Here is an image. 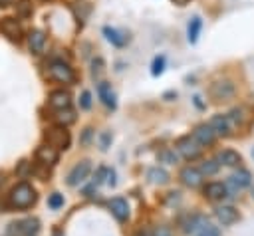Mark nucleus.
Wrapping results in <instances>:
<instances>
[{
  "label": "nucleus",
  "instance_id": "nucleus-18",
  "mask_svg": "<svg viewBox=\"0 0 254 236\" xmlns=\"http://www.w3.org/2000/svg\"><path fill=\"white\" fill-rule=\"evenodd\" d=\"M216 161H218V165H224V167H238L242 159H240V155H238L236 151L224 149V151H220V153L216 155Z\"/></svg>",
  "mask_w": 254,
  "mask_h": 236
},
{
  "label": "nucleus",
  "instance_id": "nucleus-5",
  "mask_svg": "<svg viewBox=\"0 0 254 236\" xmlns=\"http://www.w3.org/2000/svg\"><path fill=\"white\" fill-rule=\"evenodd\" d=\"M89 173H91V163H89V161H79V163H75V165L71 167V171L67 173V184H69V186H79L81 182L87 180Z\"/></svg>",
  "mask_w": 254,
  "mask_h": 236
},
{
  "label": "nucleus",
  "instance_id": "nucleus-3",
  "mask_svg": "<svg viewBox=\"0 0 254 236\" xmlns=\"http://www.w3.org/2000/svg\"><path fill=\"white\" fill-rule=\"evenodd\" d=\"M48 75L60 83H71L75 79V73L73 69L65 63V61H60V59H54L50 65H48Z\"/></svg>",
  "mask_w": 254,
  "mask_h": 236
},
{
  "label": "nucleus",
  "instance_id": "nucleus-10",
  "mask_svg": "<svg viewBox=\"0 0 254 236\" xmlns=\"http://www.w3.org/2000/svg\"><path fill=\"white\" fill-rule=\"evenodd\" d=\"M48 103H50V107H54L56 111L67 109V107L71 105V95H69V91H65V89H56V91L50 93Z\"/></svg>",
  "mask_w": 254,
  "mask_h": 236
},
{
  "label": "nucleus",
  "instance_id": "nucleus-34",
  "mask_svg": "<svg viewBox=\"0 0 254 236\" xmlns=\"http://www.w3.org/2000/svg\"><path fill=\"white\" fill-rule=\"evenodd\" d=\"M18 8H20V14H22V16H28V14H30V10H28V0H20Z\"/></svg>",
  "mask_w": 254,
  "mask_h": 236
},
{
  "label": "nucleus",
  "instance_id": "nucleus-39",
  "mask_svg": "<svg viewBox=\"0 0 254 236\" xmlns=\"http://www.w3.org/2000/svg\"><path fill=\"white\" fill-rule=\"evenodd\" d=\"M54 236H62V234H60V232H54Z\"/></svg>",
  "mask_w": 254,
  "mask_h": 236
},
{
  "label": "nucleus",
  "instance_id": "nucleus-28",
  "mask_svg": "<svg viewBox=\"0 0 254 236\" xmlns=\"http://www.w3.org/2000/svg\"><path fill=\"white\" fill-rule=\"evenodd\" d=\"M196 236H220V230H218V226L206 222V224L196 232Z\"/></svg>",
  "mask_w": 254,
  "mask_h": 236
},
{
  "label": "nucleus",
  "instance_id": "nucleus-16",
  "mask_svg": "<svg viewBox=\"0 0 254 236\" xmlns=\"http://www.w3.org/2000/svg\"><path fill=\"white\" fill-rule=\"evenodd\" d=\"M12 230L18 232V234H26V236H30V234H36V232L40 230V222H38L36 218H26V220L14 222V224H12Z\"/></svg>",
  "mask_w": 254,
  "mask_h": 236
},
{
  "label": "nucleus",
  "instance_id": "nucleus-38",
  "mask_svg": "<svg viewBox=\"0 0 254 236\" xmlns=\"http://www.w3.org/2000/svg\"><path fill=\"white\" fill-rule=\"evenodd\" d=\"M173 2H175V4H179V6H185L189 0H173Z\"/></svg>",
  "mask_w": 254,
  "mask_h": 236
},
{
  "label": "nucleus",
  "instance_id": "nucleus-22",
  "mask_svg": "<svg viewBox=\"0 0 254 236\" xmlns=\"http://www.w3.org/2000/svg\"><path fill=\"white\" fill-rule=\"evenodd\" d=\"M147 178H149V182H151V184H165V182L169 180V173H167L165 169L153 167V169H149Z\"/></svg>",
  "mask_w": 254,
  "mask_h": 236
},
{
  "label": "nucleus",
  "instance_id": "nucleus-37",
  "mask_svg": "<svg viewBox=\"0 0 254 236\" xmlns=\"http://www.w3.org/2000/svg\"><path fill=\"white\" fill-rule=\"evenodd\" d=\"M12 4V0H0V6H10Z\"/></svg>",
  "mask_w": 254,
  "mask_h": 236
},
{
  "label": "nucleus",
  "instance_id": "nucleus-11",
  "mask_svg": "<svg viewBox=\"0 0 254 236\" xmlns=\"http://www.w3.org/2000/svg\"><path fill=\"white\" fill-rule=\"evenodd\" d=\"M107 206H109L111 214H113L119 222H123V220H127V218H129V204H127V200H125V198L115 196V198H111V200L107 202Z\"/></svg>",
  "mask_w": 254,
  "mask_h": 236
},
{
  "label": "nucleus",
  "instance_id": "nucleus-21",
  "mask_svg": "<svg viewBox=\"0 0 254 236\" xmlns=\"http://www.w3.org/2000/svg\"><path fill=\"white\" fill-rule=\"evenodd\" d=\"M103 34H105V38H107L113 46H117V48H121V46H125V44H127V36H125V34H121V32H119V30H115V28L105 26V28H103Z\"/></svg>",
  "mask_w": 254,
  "mask_h": 236
},
{
  "label": "nucleus",
  "instance_id": "nucleus-14",
  "mask_svg": "<svg viewBox=\"0 0 254 236\" xmlns=\"http://www.w3.org/2000/svg\"><path fill=\"white\" fill-rule=\"evenodd\" d=\"M58 157H60V151H56V149L50 147V145H44V147H40V149L36 151V159H38L42 165H46V167L56 165V163H58Z\"/></svg>",
  "mask_w": 254,
  "mask_h": 236
},
{
  "label": "nucleus",
  "instance_id": "nucleus-36",
  "mask_svg": "<svg viewBox=\"0 0 254 236\" xmlns=\"http://www.w3.org/2000/svg\"><path fill=\"white\" fill-rule=\"evenodd\" d=\"M109 186H113L115 184V171H107V180H105Z\"/></svg>",
  "mask_w": 254,
  "mask_h": 236
},
{
  "label": "nucleus",
  "instance_id": "nucleus-29",
  "mask_svg": "<svg viewBox=\"0 0 254 236\" xmlns=\"http://www.w3.org/2000/svg\"><path fill=\"white\" fill-rule=\"evenodd\" d=\"M48 206L54 208V210H58L60 206H64V194H60V192L50 194V198H48Z\"/></svg>",
  "mask_w": 254,
  "mask_h": 236
},
{
  "label": "nucleus",
  "instance_id": "nucleus-26",
  "mask_svg": "<svg viewBox=\"0 0 254 236\" xmlns=\"http://www.w3.org/2000/svg\"><path fill=\"white\" fill-rule=\"evenodd\" d=\"M218 167H220V165H218V161H216V159H208V161H204V163L200 165V169H198V171H200L202 175H216Z\"/></svg>",
  "mask_w": 254,
  "mask_h": 236
},
{
  "label": "nucleus",
  "instance_id": "nucleus-2",
  "mask_svg": "<svg viewBox=\"0 0 254 236\" xmlns=\"http://www.w3.org/2000/svg\"><path fill=\"white\" fill-rule=\"evenodd\" d=\"M44 137H46L48 145H50V147H54L56 151H65V149L69 147V141H71L69 131H67L65 127H62V125L48 127V129H46V133H44Z\"/></svg>",
  "mask_w": 254,
  "mask_h": 236
},
{
  "label": "nucleus",
  "instance_id": "nucleus-8",
  "mask_svg": "<svg viewBox=\"0 0 254 236\" xmlns=\"http://www.w3.org/2000/svg\"><path fill=\"white\" fill-rule=\"evenodd\" d=\"M210 95H212L216 101H226V99H230V97L234 95V85H232L230 81H226V79L214 81V83L210 85Z\"/></svg>",
  "mask_w": 254,
  "mask_h": 236
},
{
  "label": "nucleus",
  "instance_id": "nucleus-20",
  "mask_svg": "<svg viewBox=\"0 0 254 236\" xmlns=\"http://www.w3.org/2000/svg\"><path fill=\"white\" fill-rule=\"evenodd\" d=\"M216 218L222 224H232L238 220V210L234 206H218L216 208Z\"/></svg>",
  "mask_w": 254,
  "mask_h": 236
},
{
  "label": "nucleus",
  "instance_id": "nucleus-24",
  "mask_svg": "<svg viewBox=\"0 0 254 236\" xmlns=\"http://www.w3.org/2000/svg\"><path fill=\"white\" fill-rule=\"evenodd\" d=\"M208 220L204 218V216H198V214H194L189 222H187V226H185V232H189V234H196L204 224H206Z\"/></svg>",
  "mask_w": 254,
  "mask_h": 236
},
{
  "label": "nucleus",
  "instance_id": "nucleus-23",
  "mask_svg": "<svg viewBox=\"0 0 254 236\" xmlns=\"http://www.w3.org/2000/svg\"><path fill=\"white\" fill-rule=\"evenodd\" d=\"M56 121H58V125H62V127H65V125H69V123H73L75 121V111L73 109H60L58 113H56Z\"/></svg>",
  "mask_w": 254,
  "mask_h": 236
},
{
  "label": "nucleus",
  "instance_id": "nucleus-32",
  "mask_svg": "<svg viewBox=\"0 0 254 236\" xmlns=\"http://www.w3.org/2000/svg\"><path fill=\"white\" fill-rule=\"evenodd\" d=\"M151 236H173V232H171L169 226H157V228L151 232Z\"/></svg>",
  "mask_w": 254,
  "mask_h": 236
},
{
  "label": "nucleus",
  "instance_id": "nucleus-4",
  "mask_svg": "<svg viewBox=\"0 0 254 236\" xmlns=\"http://www.w3.org/2000/svg\"><path fill=\"white\" fill-rule=\"evenodd\" d=\"M250 180H252V177H250V173L246 171V169H238L236 173H232L228 178H226V190L230 192V194H236V192H240L242 188H246L248 184H250Z\"/></svg>",
  "mask_w": 254,
  "mask_h": 236
},
{
  "label": "nucleus",
  "instance_id": "nucleus-6",
  "mask_svg": "<svg viewBox=\"0 0 254 236\" xmlns=\"http://www.w3.org/2000/svg\"><path fill=\"white\" fill-rule=\"evenodd\" d=\"M0 34L6 36L10 42H20L22 40V26L16 18L4 16V18H0Z\"/></svg>",
  "mask_w": 254,
  "mask_h": 236
},
{
  "label": "nucleus",
  "instance_id": "nucleus-33",
  "mask_svg": "<svg viewBox=\"0 0 254 236\" xmlns=\"http://www.w3.org/2000/svg\"><path fill=\"white\" fill-rule=\"evenodd\" d=\"M79 103H81V107H83V109H89V107H91V93H89V91H83V93H81V101H79Z\"/></svg>",
  "mask_w": 254,
  "mask_h": 236
},
{
  "label": "nucleus",
  "instance_id": "nucleus-35",
  "mask_svg": "<svg viewBox=\"0 0 254 236\" xmlns=\"http://www.w3.org/2000/svg\"><path fill=\"white\" fill-rule=\"evenodd\" d=\"M109 139H111V135H109V133H101V149H107Z\"/></svg>",
  "mask_w": 254,
  "mask_h": 236
},
{
  "label": "nucleus",
  "instance_id": "nucleus-9",
  "mask_svg": "<svg viewBox=\"0 0 254 236\" xmlns=\"http://www.w3.org/2000/svg\"><path fill=\"white\" fill-rule=\"evenodd\" d=\"M208 125H210V129L216 133V135H222V137H226V135H230V131H232V121H230V117L228 115H222V113H218V115H214L210 121H208Z\"/></svg>",
  "mask_w": 254,
  "mask_h": 236
},
{
  "label": "nucleus",
  "instance_id": "nucleus-25",
  "mask_svg": "<svg viewBox=\"0 0 254 236\" xmlns=\"http://www.w3.org/2000/svg\"><path fill=\"white\" fill-rule=\"evenodd\" d=\"M200 28H202V20L198 16H194L190 22H189V42L194 44L198 40V34H200Z\"/></svg>",
  "mask_w": 254,
  "mask_h": 236
},
{
  "label": "nucleus",
  "instance_id": "nucleus-13",
  "mask_svg": "<svg viewBox=\"0 0 254 236\" xmlns=\"http://www.w3.org/2000/svg\"><path fill=\"white\" fill-rule=\"evenodd\" d=\"M181 180H183V184H187V186H190V188H194V186H198L200 182H202V173L198 171V169H194V167H185L183 171H181Z\"/></svg>",
  "mask_w": 254,
  "mask_h": 236
},
{
  "label": "nucleus",
  "instance_id": "nucleus-19",
  "mask_svg": "<svg viewBox=\"0 0 254 236\" xmlns=\"http://www.w3.org/2000/svg\"><path fill=\"white\" fill-rule=\"evenodd\" d=\"M204 194L210 200H220V198H224L228 194V190H226V184L224 182H208L204 186Z\"/></svg>",
  "mask_w": 254,
  "mask_h": 236
},
{
  "label": "nucleus",
  "instance_id": "nucleus-17",
  "mask_svg": "<svg viewBox=\"0 0 254 236\" xmlns=\"http://www.w3.org/2000/svg\"><path fill=\"white\" fill-rule=\"evenodd\" d=\"M97 95H99V99L107 105V107H115V93H113V89H111V85L107 83V81H99L97 83Z\"/></svg>",
  "mask_w": 254,
  "mask_h": 236
},
{
  "label": "nucleus",
  "instance_id": "nucleus-12",
  "mask_svg": "<svg viewBox=\"0 0 254 236\" xmlns=\"http://www.w3.org/2000/svg\"><path fill=\"white\" fill-rule=\"evenodd\" d=\"M190 137H192L200 147H206V145H212V143H214L216 133L210 129V125H198V127L192 131Z\"/></svg>",
  "mask_w": 254,
  "mask_h": 236
},
{
  "label": "nucleus",
  "instance_id": "nucleus-40",
  "mask_svg": "<svg viewBox=\"0 0 254 236\" xmlns=\"http://www.w3.org/2000/svg\"><path fill=\"white\" fill-rule=\"evenodd\" d=\"M252 157H254V149H252Z\"/></svg>",
  "mask_w": 254,
  "mask_h": 236
},
{
  "label": "nucleus",
  "instance_id": "nucleus-30",
  "mask_svg": "<svg viewBox=\"0 0 254 236\" xmlns=\"http://www.w3.org/2000/svg\"><path fill=\"white\" fill-rule=\"evenodd\" d=\"M163 69H165V56H157V58L153 59V69H151V73H153V75H161Z\"/></svg>",
  "mask_w": 254,
  "mask_h": 236
},
{
  "label": "nucleus",
  "instance_id": "nucleus-1",
  "mask_svg": "<svg viewBox=\"0 0 254 236\" xmlns=\"http://www.w3.org/2000/svg\"><path fill=\"white\" fill-rule=\"evenodd\" d=\"M36 202V190L28 182H20L10 192V204L14 208H28Z\"/></svg>",
  "mask_w": 254,
  "mask_h": 236
},
{
  "label": "nucleus",
  "instance_id": "nucleus-31",
  "mask_svg": "<svg viewBox=\"0 0 254 236\" xmlns=\"http://www.w3.org/2000/svg\"><path fill=\"white\" fill-rule=\"evenodd\" d=\"M159 159H161L163 163H177V161H179L177 153H175V151H171V149L161 151V153H159Z\"/></svg>",
  "mask_w": 254,
  "mask_h": 236
},
{
  "label": "nucleus",
  "instance_id": "nucleus-7",
  "mask_svg": "<svg viewBox=\"0 0 254 236\" xmlns=\"http://www.w3.org/2000/svg\"><path fill=\"white\" fill-rule=\"evenodd\" d=\"M200 145L190 137V135H187V137H181L179 141H177V151L185 157V159H196L198 155H200Z\"/></svg>",
  "mask_w": 254,
  "mask_h": 236
},
{
  "label": "nucleus",
  "instance_id": "nucleus-27",
  "mask_svg": "<svg viewBox=\"0 0 254 236\" xmlns=\"http://www.w3.org/2000/svg\"><path fill=\"white\" fill-rule=\"evenodd\" d=\"M89 10H91V6H89L87 2H75V4H73V12H75V16H77L79 20H83V18L89 14Z\"/></svg>",
  "mask_w": 254,
  "mask_h": 236
},
{
  "label": "nucleus",
  "instance_id": "nucleus-15",
  "mask_svg": "<svg viewBox=\"0 0 254 236\" xmlns=\"http://www.w3.org/2000/svg\"><path fill=\"white\" fill-rule=\"evenodd\" d=\"M28 46L32 54H42L44 46H46V34L42 30H32L28 34Z\"/></svg>",
  "mask_w": 254,
  "mask_h": 236
}]
</instances>
